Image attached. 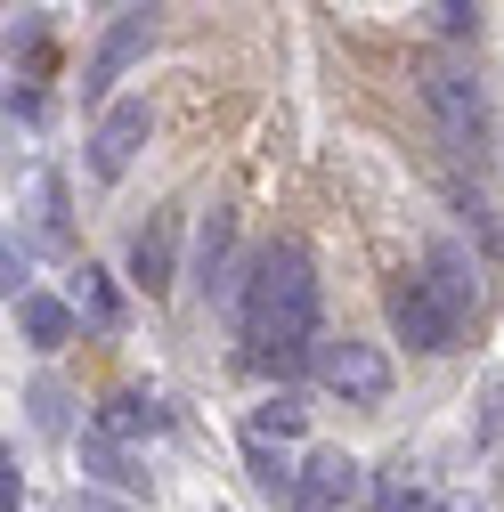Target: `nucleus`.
I'll list each match as a JSON object with an SVG mask.
<instances>
[{
	"label": "nucleus",
	"instance_id": "nucleus-1",
	"mask_svg": "<svg viewBox=\"0 0 504 512\" xmlns=\"http://www.w3.org/2000/svg\"><path fill=\"white\" fill-rule=\"evenodd\" d=\"M244 326H252V342H261L269 366H293L309 350V334H318V277H309V261H301L293 244H277L269 261H261Z\"/></svg>",
	"mask_w": 504,
	"mask_h": 512
},
{
	"label": "nucleus",
	"instance_id": "nucleus-2",
	"mask_svg": "<svg viewBox=\"0 0 504 512\" xmlns=\"http://www.w3.org/2000/svg\"><path fill=\"white\" fill-rule=\"evenodd\" d=\"M391 326H399V342H407V350H456L464 309L439 293L431 277H407V285H391Z\"/></svg>",
	"mask_w": 504,
	"mask_h": 512
},
{
	"label": "nucleus",
	"instance_id": "nucleus-3",
	"mask_svg": "<svg viewBox=\"0 0 504 512\" xmlns=\"http://www.w3.org/2000/svg\"><path fill=\"white\" fill-rule=\"evenodd\" d=\"M318 382L342 391L350 407H383L391 399V358L374 350V342H326L318 350Z\"/></svg>",
	"mask_w": 504,
	"mask_h": 512
},
{
	"label": "nucleus",
	"instance_id": "nucleus-4",
	"mask_svg": "<svg viewBox=\"0 0 504 512\" xmlns=\"http://www.w3.org/2000/svg\"><path fill=\"white\" fill-rule=\"evenodd\" d=\"M366 496H383V488H374V472L358 456H342V447H318V456L301 464V504L309 512H350Z\"/></svg>",
	"mask_w": 504,
	"mask_h": 512
},
{
	"label": "nucleus",
	"instance_id": "nucleus-5",
	"mask_svg": "<svg viewBox=\"0 0 504 512\" xmlns=\"http://www.w3.org/2000/svg\"><path fill=\"white\" fill-rule=\"evenodd\" d=\"M431 114L448 122L456 155H480V139H488V98H480V82H472L464 66H439V74H431Z\"/></svg>",
	"mask_w": 504,
	"mask_h": 512
},
{
	"label": "nucleus",
	"instance_id": "nucleus-6",
	"mask_svg": "<svg viewBox=\"0 0 504 512\" xmlns=\"http://www.w3.org/2000/svg\"><path fill=\"white\" fill-rule=\"evenodd\" d=\"M147 131H155L147 98H114V106H106V122H98V139H90V171H98V179H122V171L139 163Z\"/></svg>",
	"mask_w": 504,
	"mask_h": 512
},
{
	"label": "nucleus",
	"instance_id": "nucleus-7",
	"mask_svg": "<svg viewBox=\"0 0 504 512\" xmlns=\"http://www.w3.org/2000/svg\"><path fill=\"white\" fill-rule=\"evenodd\" d=\"M147 41H155V9H122L114 17V33L98 41V57H90V98H106L114 82H122V66H139V57H147Z\"/></svg>",
	"mask_w": 504,
	"mask_h": 512
},
{
	"label": "nucleus",
	"instance_id": "nucleus-8",
	"mask_svg": "<svg viewBox=\"0 0 504 512\" xmlns=\"http://www.w3.org/2000/svg\"><path fill=\"white\" fill-rule=\"evenodd\" d=\"M17 326H25L33 350H66V342H74V309L49 301V293H25V301H17Z\"/></svg>",
	"mask_w": 504,
	"mask_h": 512
},
{
	"label": "nucleus",
	"instance_id": "nucleus-9",
	"mask_svg": "<svg viewBox=\"0 0 504 512\" xmlns=\"http://www.w3.org/2000/svg\"><path fill=\"white\" fill-rule=\"evenodd\" d=\"M228 244H236V212H212L204 236H196V277H204V293H228Z\"/></svg>",
	"mask_w": 504,
	"mask_h": 512
},
{
	"label": "nucleus",
	"instance_id": "nucleus-10",
	"mask_svg": "<svg viewBox=\"0 0 504 512\" xmlns=\"http://www.w3.org/2000/svg\"><path fill=\"white\" fill-rule=\"evenodd\" d=\"M82 472L98 480V488H139L147 472H131V456L114 447V431H82Z\"/></svg>",
	"mask_w": 504,
	"mask_h": 512
},
{
	"label": "nucleus",
	"instance_id": "nucleus-11",
	"mask_svg": "<svg viewBox=\"0 0 504 512\" xmlns=\"http://www.w3.org/2000/svg\"><path fill=\"white\" fill-rule=\"evenodd\" d=\"M431 285L448 293L456 309H472V301H480V277H472V261H464L456 244H439V252H431Z\"/></svg>",
	"mask_w": 504,
	"mask_h": 512
},
{
	"label": "nucleus",
	"instance_id": "nucleus-12",
	"mask_svg": "<svg viewBox=\"0 0 504 512\" xmlns=\"http://www.w3.org/2000/svg\"><path fill=\"white\" fill-rule=\"evenodd\" d=\"M131 277H139L147 293L171 285V236H163V228H139V244H131Z\"/></svg>",
	"mask_w": 504,
	"mask_h": 512
},
{
	"label": "nucleus",
	"instance_id": "nucleus-13",
	"mask_svg": "<svg viewBox=\"0 0 504 512\" xmlns=\"http://www.w3.org/2000/svg\"><path fill=\"white\" fill-rule=\"evenodd\" d=\"M66 407H74V399H66V382H49V374H41V382H33V423H41L49 439H66V431H74Z\"/></svg>",
	"mask_w": 504,
	"mask_h": 512
},
{
	"label": "nucleus",
	"instance_id": "nucleus-14",
	"mask_svg": "<svg viewBox=\"0 0 504 512\" xmlns=\"http://www.w3.org/2000/svg\"><path fill=\"white\" fill-rule=\"evenodd\" d=\"M301 423H309V407H301L293 391H277V399H269L261 415H252V439H293Z\"/></svg>",
	"mask_w": 504,
	"mask_h": 512
},
{
	"label": "nucleus",
	"instance_id": "nucleus-15",
	"mask_svg": "<svg viewBox=\"0 0 504 512\" xmlns=\"http://www.w3.org/2000/svg\"><path fill=\"white\" fill-rule=\"evenodd\" d=\"M163 415L147 407V399H106V423L98 431H114V439H139V431H155Z\"/></svg>",
	"mask_w": 504,
	"mask_h": 512
},
{
	"label": "nucleus",
	"instance_id": "nucleus-16",
	"mask_svg": "<svg viewBox=\"0 0 504 512\" xmlns=\"http://www.w3.org/2000/svg\"><path fill=\"white\" fill-rule=\"evenodd\" d=\"M25 277H33V252H25L17 236H9V252H0V285H9V301H25V293H33Z\"/></svg>",
	"mask_w": 504,
	"mask_h": 512
},
{
	"label": "nucleus",
	"instance_id": "nucleus-17",
	"mask_svg": "<svg viewBox=\"0 0 504 512\" xmlns=\"http://www.w3.org/2000/svg\"><path fill=\"white\" fill-rule=\"evenodd\" d=\"M82 309L98 317V326H114V293H106V277H98V269H82Z\"/></svg>",
	"mask_w": 504,
	"mask_h": 512
},
{
	"label": "nucleus",
	"instance_id": "nucleus-18",
	"mask_svg": "<svg viewBox=\"0 0 504 512\" xmlns=\"http://www.w3.org/2000/svg\"><path fill=\"white\" fill-rule=\"evenodd\" d=\"M25 504V480H17V456H0V512Z\"/></svg>",
	"mask_w": 504,
	"mask_h": 512
},
{
	"label": "nucleus",
	"instance_id": "nucleus-19",
	"mask_svg": "<svg viewBox=\"0 0 504 512\" xmlns=\"http://www.w3.org/2000/svg\"><path fill=\"white\" fill-rule=\"evenodd\" d=\"M480 431L504 447V382H496V391H488V415H480Z\"/></svg>",
	"mask_w": 504,
	"mask_h": 512
},
{
	"label": "nucleus",
	"instance_id": "nucleus-20",
	"mask_svg": "<svg viewBox=\"0 0 504 512\" xmlns=\"http://www.w3.org/2000/svg\"><path fill=\"white\" fill-rule=\"evenodd\" d=\"M383 512H431V496H415V488H383Z\"/></svg>",
	"mask_w": 504,
	"mask_h": 512
},
{
	"label": "nucleus",
	"instance_id": "nucleus-21",
	"mask_svg": "<svg viewBox=\"0 0 504 512\" xmlns=\"http://www.w3.org/2000/svg\"><path fill=\"white\" fill-rule=\"evenodd\" d=\"M439 25H448V33H472V0H439Z\"/></svg>",
	"mask_w": 504,
	"mask_h": 512
},
{
	"label": "nucleus",
	"instance_id": "nucleus-22",
	"mask_svg": "<svg viewBox=\"0 0 504 512\" xmlns=\"http://www.w3.org/2000/svg\"><path fill=\"white\" fill-rule=\"evenodd\" d=\"M74 512H122V504H106V488H82V496H74Z\"/></svg>",
	"mask_w": 504,
	"mask_h": 512
},
{
	"label": "nucleus",
	"instance_id": "nucleus-23",
	"mask_svg": "<svg viewBox=\"0 0 504 512\" xmlns=\"http://www.w3.org/2000/svg\"><path fill=\"white\" fill-rule=\"evenodd\" d=\"M114 9H147V0H114Z\"/></svg>",
	"mask_w": 504,
	"mask_h": 512
}]
</instances>
